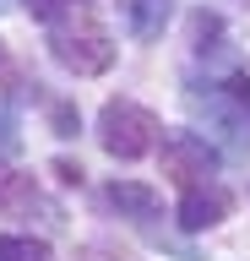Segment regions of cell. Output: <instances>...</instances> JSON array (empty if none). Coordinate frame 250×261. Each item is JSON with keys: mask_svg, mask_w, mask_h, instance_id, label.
Masks as SVG:
<instances>
[{"mask_svg": "<svg viewBox=\"0 0 250 261\" xmlns=\"http://www.w3.org/2000/svg\"><path fill=\"white\" fill-rule=\"evenodd\" d=\"M169 11H174V0H120V16H125V33L131 38H158L169 22Z\"/></svg>", "mask_w": 250, "mask_h": 261, "instance_id": "52a82bcc", "label": "cell"}, {"mask_svg": "<svg viewBox=\"0 0 250 261\" xmlns=\"http://www.w3.org/2000/svg\"><path fill=\"white\" fill-rule=\"evenodd\" d=\"M103 201L120 218H158V207H163V196L152 191V185H136V179H109L103 185Z\"/></svg>", "mask_w": 250, "mask_h": 261, "instance_id": "8992f818", "label": "cell"}, {"mask_svg": "<svg viewBox=\"0 0 250 261\" xmlns=\"http://www.w3.org/2000/svg\"><path fill=\"white\" fill-rule=\"evenodd\" d=\"M76 125H82V120H76L66 103H60V109H54V136H76Z\"/></svg>", "mask_w": 250, "mask_h": 261, "instance_id": "30bf717a", "label": "cell"}, {"mask_svg": "<svg viewBox=\"0 0 250 261\" xmlns=\"http://www.w3.org/2000/svg\"><path fill=\"white\" fill-rule=\"evenodd\" d=\"M234 196L223 191V185H190V191L180 196V228H190V234H201V228H217L223 218H229Z\"/></svg>", "mask_w": 250, "mask_h": 261, "instance_id": "5b68a950", "label": "cell"}, {"mask_svg": "<svg viewBox=\"0 0 250 261\" xmlns=\"http://www.w3.org/2000/svg\"><path fill=\"white\" fill-rule=\"evenodd\" d=\"M0 261H54V256L33 234H0Z\"/></svg>", "mask_w": 250, "mask_h": 261, "instance_id": "ba28073f", "label": "cell"}, {"mask_svg": "<svg viewBox=\"0 0 250 261\" xmlns=\"http://www.w3.org/2000/svg\"><path fill=\"white\" fill-rule=\"evenodd\" d=\"M54 6H82V0H27V11L38 16V22H49V11Z\"/></svg>", "mask_w": 250, "mask_h": 261, "instance_id": "8fae6325", "label": "cell"}, {"mask_svg": "<svg viewBox=\"0 0 250 261\" xmlns=\"http://www.w3.org/2000/svg\"><path fill=\"white\" fill-rule=\"evenodd\" d=\"M0 6H6V0H0Z\"/></svg>", "mask_w": 250, "mask_h": 261, "instance_id": "4fadbf2b", "label": "cell"}, {"mask_svg": "<svg viewBox=\"0 0 250 261\" xmlns=\"http://www.w3.org/2000/svg\"><path fill=\"white\" fill-rule=\"evenodd\" d=\"M185 103L217 136H229V147H250V76L234 71L223 82H207V93L201 87H185Z\"/></svg>", "mask_w": 250, "mask_h": 261, "instance_id": "7a4b0ae2", "label": "cell"}, {"mask_svg": "<svg viewBox=\"0 0 250 261\" xmlns=\"http://www.w3.org/2000/svg\"><path fill=\"white\" fill-rule=\"evenodd\" d=\"M44 38H49L54 65H66L71 76H98L115 65V38L103 33V22L82 6H54L49 22H44Z\"/></svg>", "mask_w": 250, "mask_h": 261, "instance_id": "6da1fadb", "label": "cell"}, {"mask_svg": "<svg viewBox=\"0 0 250 261\" xmlns=\"http://www.w3.org/2000/svg\"><path fill=\"white\" fill-rule=\"evenodd\" d=\"M158 136H163L158 114H152L147 103H136V98H109L98 109V142H103V152L120 158V163L147 158L152 147H158Z\"/></svg>", "mask_w": 250, "mask_h": 261, "instance_id": "3957f363", "label": "cell"}, {"mask_svg": "<svg viewBox=\"0 0 250 261\" xmlns=\"http://www.w3.org/2000/svg\"><path fill=\"white\" fill-rule=\"evenodd\" d=\"M217 33H223V22H217V16H207V11H196V16H190V38H196V49H201V55L212 49L207 38H217Z\"/></svg>", "mask_w": 250, "mask_h": 261, "instance_id": "9c48e42d", "label": "cell"}, {"mask_svg": "<svg viewBox=\"0 0 250 261\" xmlns=\"http://www.w3.org/2000/svg\"><path fill=\"white\" fill-rule=\"evenodd\" d=\"M0 152H17V130H11V114L0 109Z\"/></svg>", "mask_w": 250, "mask_h": 261, "instance_id": "7c38bea8", "label": "cell"}, {"mask_svg": "<svg viewBox=\"0 0 250 261\" xmlns=\"http://www.w3.org/2000/svg\"><path fill=\"white\" fill-rule=\"evenodd\" d=\"M163 174L180 179L185 191L190 185H207L217 174V147L201 136V130H169L163 136Z\"/></svg>", "mask_w": 250, "mask_h": 261, "instance_id": "277c9868", "label": "cell"}]
</instances>
